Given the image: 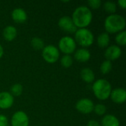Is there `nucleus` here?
<instances>
[{
	"mask_svg": "<svg viewBox=\"0 0 126 126\" xmlns=\"http://www.w3.org/2000/svg\"><path fill=\"white\" fill-rule=\"evenodd\" d=\"M72 19L78 29L86 28L92 21V13L86 6H79L73 12Z\"/></svg>",
	"mask_w": 126,
	"mask_h": 126,
	"instance_id": "obj_1",
	"label": "nucleus"
},
{
	"mask_svg": "<svg viewBox=\"0 0 126 126\" xmlns=\"http://www.w3.org/2000/svg\"><path fill=\"white\" fill-rule=\"evenodd\" d=\"M125 18L119 14H111L107 16L104 21V27L107 33L120 32L126 28Z\"/></svg>",
	"mask_w": 126,
	"mask_h": 126,
	"instance_id": "obj_2",
	"label": "nucleus"
},
{
	"mask_svg": "<svg viewBox=\"0 0 126 126\" xmlns=\"http://www.w3.org/2000/svg\"><path fill=\"white\" fill-rule=\"evenodd\" d=\"M111 90V83L106 79H98L92 85V91L94 96L100 100H106L110 97Z\"/></svg>",
	"mask_w": 126,
	"mask_h": 126,
	"instance_id": "obj_3",
	"label": "nucleus"
},
{
	"mask_svg": "<svg viewBox=\"0 0 126 126\" xmlns=\"http://www.w3.org/2000/svg\"><path fill=\"white\" fill-rule=\"evenodd\" d=\"M75 41L83 48L89 47L93 44L94 36L92 32L87 28L78 29L75 32Z\"/></svg>",
	"mask_w": 126,
	"mask_h": 126,
	"instance_id": "obj_4",
	"label": "nucleus"
},
{
	"mask_svg": "<svg viewBox=\"0 0 126 126\" xmlns=\"http://www.w3.org/2000/svg\"><path fill=\"white\" fill-rule=\"evenodd\" d=\"M76 42L75 39L70 36L62 37L58 42L59 50L64 55H71L76 49Z\"/></svg>",
	"mask_w": 126,
	"mask_h": 126,
	"instance_id": "obj_5",
	"label": "nucleus"
},
{
	"mask_svg": "<svg viewBox=\"0 0 126 126\" xmlns=\"http://www.w3.org/2000/svg\"><path fill=\"white\" fill-rule=\"evenodd\" d=\"M42 57L49 63H55L60 58L59 49L54 45H47L42 49Z\"/></svg>",
	"mask_w": 126,
	"mask_h": 126,
	"instance_id": "obj_6",
	"label": "nucleus"
},
{
	"mask_svg": "<svg viewBox=\"0 0 126 126\" xmlns=\"http://www.w3.org/2000/svg\"><path fill=\"white\" fill-rule=\"evenodd\" d=\"M94 104L93 101L89 98H82L79 100L75 105L76 109L81 114H89L94 110Z\"/></svg>",
	"mask_w": 126,
	"mask_h": 126,
	"instance_id": "obj_7",
	"label": "nucleus"
},
{
	"mask_svg": "<svg viewBox=\"0 0 126 126\" xmlns=\"http://www.w3.org/2000/svg\"><path fill=\"white\" fill-rule=\"evenodd\" d=\"M29 122L30 120L27 114L23 111H16L11 118L12 126H28Z\"/></svg>",
	"mask_w": 126,
	"mask_h": 126,
	"instance_id": "obj_8",
	"label": "nucleus"
},
{
	"mask_svg": "<svg viewBox=\"0 0 126 126\" xmlns=\"http://www.w3.org/2000/svg\"><path fill=\"white\" fill-rule=\"evenodd\" d=\"M58 26L62 30L69 33H75L78 30L72 18L68 16H64L58 20Z\"/></svg>",
	"mask_w": 126,
	"mask_h": 126,
	"instance_id": "obj_9",
	"label": "nucleus"
},
{
	"mask_svg": "<svg viewBox=\"0 0 126 126\" xmlns=\"http://www.w3.org/2000/svg\"><path fill=\"white\" fill-rule=\"evenodd\" d=\"M122 55V49L119 46L111 45L106 48L104 55L106 60L113 61L118 59Z\"/></svg>",
	"mask_w": 126,
	"mask_h": 126,
	"instance_id": "obj_10",
	"label": "nucleus"
},
{
	"mask_svg": "<svg viewBox=\"0 0 126 126\" xmlns=\"http://www.w3.org/2000/svg\"><path fill=\"white\" fill-rule=\"evenodd\" d=\"M110 97L111 100L115 103H123L126 100V91L123 88H116L114 89H112Z\"/></svg>",
	"mask_w": 126,
	"mask_h": 126,
	"instance_id": "obj_11",
	"label": "nucleus"
},
{
	"mask_svg": "<svg viewBox=\"0 0 126 126\" xmlns=\"http://www.w3.org/2000/svg\"><path fill=\"white\" fill-rule=\"evenodd\" d=\"M14 103L13 96L7 92H0V109H10Z\"/></svg>",
	"mask_w": 126,
	"mask_h": 126,
	"instance_id": "obj_12",
	"label": "nucleus"
},
{
	"mask_svg": "<svg viewBox=\"0 0 126 126\" xmlns=\"http://www.w3.org/2000/svg\"><path fill=\"white\" fill-rule=\"evenodd\" d=\"M91 58V53L89 49L86 48H80L75 51L74 52V58L81 63H85L89 61Z\"/></svg>",
	"mask_w": 126,
	"mask_h": 126,
	"instance_id": "obj_13",
	"label": "nucleus"
},
{
	"mask_svg": "<svg viewBox=\"0 0 126 126\" xmlns=\"http://www.w3.org/2000/svg\"><path fill=\"white\" fill-rule=\"evenodd\" d=\"M12 19L18 23V24H22L25 22L27 19V15L26 11L22 8H16L12 11L11 13Z\"/></svg>",
	"mask_w": 126,
	"mask_h": 126,
	"instance_id": "obj_14",
	"label": "nucleus"
},
{
	"mask_svg": "<svg viewBox=\"0 0 126 126\" xmlns=\"http://www.w3.org/2000/svg\"><path fill=\"white\" fill-rule=\"evenodd\" d=\"M2 35L7 41H12L17 36V30L14 26L8 25L3 30Z\"/></svg>",
	"mask_w": 126,
	"mask_h": 126,
	"instance_id": "obj_15",
	"label": "nucleus"
},
{
	"mask_svg": "<svg viewBox=\"0 0 126 126\" xmlns=\"http://www.w3.org/2000/svg\"><path fill=\"white\" fill-rule=\"evenodd\" d=\"M80 77H81V79L87 83H91L94 82L95 79V75H94L93 70L88 67H86L81 69Z\"/></svg>",
	"mask_w": 126,
	"mask_h": 126,
	"instance_id": "obj_16",
	"label": "nucleus"
},
{
	"mask_svg": "<svg viewBox=\"0 0 126 126\" xmlns=\"http://www.w3.org/2000/svg\"><path fill=\"white\" fill-rule=\"evenodd\" d=\"M101 126H120V121L113 114L105 115L101 120Z\"/></svg>",
	"mask_w": 126,
	"mask_h": 126,
	"instance_id": "obj_17",
	"label": "nucleus"
},
{
	"mask_svg": "<svg viewBox=\"0 0 126 126\" xmlns=\"http://www.w3.org/2000/svg\"><path fill=\"white\" fill-rule=\"evenodd\" d=\"M97 43L99 47L100 48H106L109 47L110 43V37L109 33L107 32H102L100 33L97 39Z\"/></svg>",
	"mask_w": 126,
	"mask_h": 126,
	"instance_id": "obj_18",
	"label": "nucleus"
},
{
	"mask_svg": "<svg viewBox=\"0 0 126 126\" xmlns=\"http://www.w3.org/2000/svg\"><path fill=\"white\" fill-rule=\"evenodd\" d=\"M30 44L32 46V47L35 49V50H41L43 49L44 46V41L38 38V37H34L32 38L31 41H30Z\"/></svg>",
	"mask_w": 126,
	"mask_h": 126,
	"instance_id": "obj_19",
	"label": "nucleus"
},
{
	"mask_svg": "<svg viewBox=\"0 0 126 126\" xmlns=\"http://www.w3.org/2000/svg\"><path fill=\"white\" fill-rule=\"evenodd\" d=\"M103 8L110 15L114 14L116 13V11H117V4L114 1H106L104 3Z\"/></svg>",
	"mask_w": 126,
	"mask_h": 126,
	"instance_id": "obj_20",
	"label": "nucleus"
},
{
	"mask_svg": "<svg viewBox=\"0 0 126 126\" xmlns=\"http://www.w3.org/2000/svg\"><path fill=\"white\" fill-rule=\"evenodd\" d=\"M73 63V58L71 55H64L61 58V64L64 68H69Z\"/></svg>",
	"mask_w": 126,
	"mask_h": 126,
	"instance_id": "obj_21",
	"label": "nucleus"
},
{
	"mask_svg": "<svg viewBox=\"0 0 126 126\" xmlns=\"http://www.w3.org/2000/svg\"><path fill=\"white\" fill-rule=\"evenodd\" d=\"M100 69V72H101L102 74H103V75L109 74L112 69V63H111V61H108V60L104 61L101 63Z\"/></svg>",
	"mask_w": 126,
	"mask_h": 126,
	"instance_id": "obj_22",
	"label": "nucleus"
},
{
	"mask_svg": "<svg viewBox=\"0 0 126 126\" xmlns=\"http://www.w3.org/2000/svg\"><path fill=\"white\" fill-rule=\"evenodd\" d=\"M116 42L120 46H125L126 44V32L123 30L117 33L115 37Z\"/></svg>",
	"mask_w": 126,
	"mask_h": 126,
	"instance_id": "obj_23",
	"label": "nucleus"
},
{
	"mask_svg": "<svg viewBox=\"0 0 126 126\" xmlns=\"http://www.w3.org/2000/svg\"><path fill=\"white\" fill-rule=\"evenodd\" d=\"M22 92H23V87L19 83L13 84L10 88V94L15 97L20 96L22 94Z\"/></svg>",
	"mask_w": 126,
	"mask_h": 126,
	"instance_id": "obj_24",
	"label": "nucleus"
},
{
	"mask_svg": "<svg viewBox=\"0 0 126 126\" xmlns=\"http://www.w3.org/2000/svg\"><path fill=\"white\" fill-rule=\"evenodd\" d=\"M106 107L105 105L103 104H101V103H98V104H96L94 105V110L93 111H94V113L99 116H102V115H104L106 112Z\"/></svg>",
	"mask_w": 126,
	"mask_h": 126,
	"instance_id": "obj_25",
	"label": "nucleus"
},
{
	"mask_svg": "<svg viewBox=\"0 0 126 126\" xmlns=\"http://www.w3.org/2000/svg\"><path fill=\"white\" fill-rule=\"evenodd\" d=\"M88 4L91 8L96 10L100 7L102 4V1L100 0H89Z\"/></svg>",
	"mask_w": 126,
	"mask_h": 126,
	"instance_id": "obj_26",
	"label": "nucleus"
},
{
	"mask_svg": "<svg viewBox=\"0 0 126 126\" xmlns=\"http://www.w3.org/2000/svg\"><path fill=\"white\" fill-rule=\"evenodd\" d=\"M8 120L6 116L4 114H0V126H7Z\"/></svg>",
	"mask_w": 126,
	"mask_h": 126,
	"instance_id": "obj_27",
	"label": "nucleus"
},
{
	"mask_svg": "<svg viewBox=\"0 0 126 126\" xmlns=\"http://www.w3.org/2000/svg\"><path fill=\"white\" fill-rule=\"evenodd\" d=\"M86 126H101V125H100V123H98L97 121L94 120H89V121L87 123Z\"/></svg>",
	"mask_w": 126,
	"mask_h": 126,
	"instance_id": "obj_28",
	"label": "nucleus"
},
{
	"mask_svg": "<svg viewBox=\"0 0 126 126\" xmlns=\"http://www.w3.org/2000/svg\"><path fill=\"white\" fill-rule=\"evenodd\" d=\"M117 4H118V5H119L121 8H123V9H126V0H119V1H117Z\"/></svg>",
	"mask_w": 126,
	"mask_h": 126,
	"instance_id": "obj_29",
	"label": "nucleus"
},
{
	"mask_svg": "<svg viewBox=\"0 0 126 126\" xmlns=\"http://www.w3.org/2000/svg\"><path fill=\"white\" fill-rule=\"evenodd\" d=\"M3 55H4V49H3L2 46L0 44V58L3 56Z\"/></svg>",
	"mask_w": 126,
	"mask_h": 126,
	"instance_id": "obj_30",
	"label": "nucleus"
}]
</instances>
